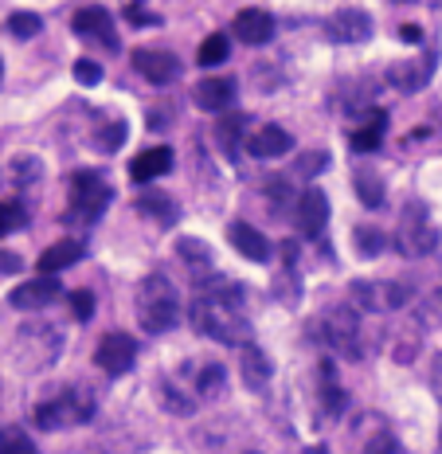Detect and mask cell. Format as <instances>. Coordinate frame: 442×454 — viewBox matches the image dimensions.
Here are the masks:
<instances>
[{"instance_id": "cell-41", "label": "cell", "mask_w": 442, "mask_h": 454, "mask_svg": "<svg viewBox=\"0 0 442 454\" xmlns=\"http://www.w3.org/2000/svg\"><path fill=\"white\" fill-rule=\"evenodd\" d=\"M24 270V259L12 251H0V274H20Z\"/></svg>"}, {"instance_id": "cell-30", "label": "cell", "mask_w": 442, "mask_h": 454, "mask_svg": "<svg viewBox=\"0 0 442 454\" xmlns=\"http://www.w3.org/2000/svg\"><path fill=\"white\" fill-rule=\"evenodd\" d=\"M322 395H325V408H329V415H341L345 411V392H341V384H337V368H333V361H325L322 364Z\"/></svg>"}, {"instance_id": "cell-46", "label": "cell", "mask_w": 442, "mask_h": 454, "mask_svg": "<svg viewBox=\"0 0 442 454\" xmlns=\"http://www.w3.org/2000/svg\"><path fill=\"white\" fill-rule=\"evenodd\" d=\"M247 454H259V450H247Z\"/></svg>"}, {"instance_id": "cell-6", "label": "cell", "mask_w": 442, "mask_h": 454, "mask_svg": "<svg viewBox=\"0 0 442 454\" xmlns=\"http://www.w3.org/2000/svg\"><path fill=\"white\" fill-rule=\"evenodd\" d=\"M353 309H364V314H388V309L407 306V290L399 282H353L349 286Z\"/></svg>"}, {"instance_id": "cell-40", "label": "cell", "mask_w": 442, "mask_h": 454, "mask_svg": "<svg viewBox=\"0 0 442 454\" xmlns=\"http://www.w3.org/2000/svg\"><path fill=\"white\" fill-rule=\"evenodd\" d=\"M126 20H129V24H137V27H153V24H161L157 16L141 12V4H129V8H126Z\"/></svg>"}, {"instance_id": "cell-24", "label": "cell", "mask_w": 442, "mask_h": 454, "mask_svg": "<svg viewBox=\"0 0 442 454\" xmlns=\"http://www.w3.org/2000/svg\"><path fill=\"white\" fill-rule=\"evenodd\" d=\"M137 212L149 215V220H157L161 227H173L176 223V204L168 200V196H161V192H141L137 196Z\"/></svg>"}, {"instance_id": "cell-13", "label": "cell", "mask_w": 442, "mask_h": 454, "mask_svg": "<svg viewBox=\"0 0 442 454\" xmlns=\"http://www.w3.org/2000/svg\"><path fill=\"white\" fill-rule=\"evenodd\" d=\"M63 294V286L51 278V274H43V278H32V282H24V286H16L12 294H8V301H12L16 309H43V306H51V301H59Z\"/></svg>"}, {"instance_id": "cell-22", "label": "cell", "mask_w": 442, "mask_h": 454, "mask_svg": "<svg viewBox=\"0 0 442 454\" xmlns=\"http://www.w3.org/2000/svg\"><path fill=\"white\" fill-rule=\"evenodd\" d=\"M243 129H251V118H247V114H239V110H223L220 126H215V141H220V149H223L228 157H235V149H239Z\"/></svg>"}, {"instance_id": "cell-26", "label": "cell", "mask_w": 442, "mask_h": 454, "mask_svg": "<svg viewBox=\"0 0 442 454\" xmlns=\"http://www.w3.org/2000/svg\"><path fill=\"white\" fill-rule=\"evenodd\" d=\"M176 254H181L192 270H200V274L212 270V247L204 239H188L184 235V239H176Z\"/></svg>"}, {"instance_id": "cell-42", "label": "cell", "mask_w": 442, "mask_h": 454, "mask_svg": "<svg viewBox=\"0 0 442 454\" xmlns=\"http://www.w3.org/2000/svg\"><path fill=\"white\" fill-rule=\"evenodd\" d=\"M399 40L411 43V47L423 43V27H419V24H403V27H399Z\"/></svg>"}, {"instance_id": "cell-4", "label": "cell", "mask_w": 442, "mask_h": 454, "mask_svg": "<svg viewBox=\"0 0 442 454\" xmlns=\"http://www.w3.org/2000/svg\"><path fill=\"white\" fill-rule=\"evenodd\" d=\"M396 251L403 259H427L438 251V227L430 220V207L423 200H407L396 227Z\"/></svg>"}, {"instance_id": "cell-36", "label": "cell", "mask_w": 442, "mask_h": 454, "mask_svg": "<svg viewBox=\"0 0 442 454\" xmlns=\"http://www.w3.org/2000/svg\"><path fill=\"white\" fill-rule=\"evenodd\" d=\"M71 314H74V321H90V314H94V294L90 290H71Z\"/></svg>"}, {"instance_id": "cell-8", "label": "cell", "mask_w": 442, "mask_h": 454, "mask_svg": "<svg viewBox=\"0 0 442 454\" xmlns=\"http://www.w3.org/2000/svg\"><path fill=\"white\" fill-rule=\"evenodd\" d=\"M134 361H137V340L129 333H106L98 340V348H94V364H98L106 376L129 372Z\"/></svg>"}, {"instance_id": "cell-33", "label": "cell", "mask_w": 442, "mask_h": 454, "mask_svg": "<svg viewBox=\"0 0 442 454\" xmlns=\"http://www.w3.org/2000/svg\"><path fill=\"white\" fill-rule=\"evenodd\" d=\"M364 454H399V439L388 427H376L368 439H364Z\"/></svg>"}, {"instance_id": "cell-18", "label": "cell", "mask_w": 442, "mask_h": 454, "mask_svg": "<svg viewBox=\"0 0 442 454\" xmlns=\"http://www.w3.org/2000/svg\"><path fill=\"white\" fill-rule=\"evenodd\" d=\"M325 223H329V196L322 188H306L298 196V227L306 235H317V231H325Z\"/></svg>"}, {"instance_id": "cell-37", "label": "cell", "mask_w": 442, "mask_h": 454, "mask_svg": "<svg viewBox=\"0 0 442 454\" xmlns=\"http://www.w3.org/2000/svg\"><path fill=\"white\" fill-rule=\"evenodd\" d=\"M74 82H79V87H98V82H102V67L94 59H79V63H74Z\"/></svg>"}, {"instance_id": "cell-25", "label": "cell", "mask_w": 442, "mask_h": 454, "mask_svg": "<svg viewBox=\"0 0 442 454\" xmlns=\"http://www.w3.org/2000/svg\"><path fill=\"white\" fill-rule=\"evenodd\" d=\"M353 184H356V196H361L364 207H384V181H380V173H372V168H356Z\"/></svg>"}, {"instance_id": "cell-20", "label": "cell", "mask_w": 442, "mask_h": 454, "mask_svg": "<svg viewBox=\"0 0 442 454\" xmlns=\"http://www.w3.org/2000/svg\"><path fill=\"white\" fill-rule=\"evenodd\" d=\"M384 129H388V114H384V110H368V121L349 134L353 153H372V149H380Z\"/></svg>"}, {"instance_id": "cell-1", "label": "cell", "mask_w": 442, "mask_h": 454, "mask_svg": "<svg viewBox=\"0 0 442 454\" xmlns=\"http://www.w3.org/2000/svg\"><path fill=\"white\" fill-rule=\"evenodd\" d=\"M192 317L196 333H204L215 345H247L251 337V321H247V294L239 282L228 278H208L196 282V298H192Z\"/></svg>"}, {"instance_id": "cell-28", "label": "cell", "mask_w": 442, "mask_h": 454, "mask_svg": "<svg viewBox=\"0 0 442 454\" xmlns=\"http://www.w3.org/2000/svg\"><path fill=\"white\" fill-rule=\"evenodd\" d=\"M126 134H129L126 121H121V118H110L106 126L94 129V149H98V153H118L121 141H126Z\"/></svg>"}, {"instance_id": "cell-12", "label": "cell", "mask_w": 442, "mask_h": 454, "mask_svg": "<svg viewBox=\"0 0 442 454\" xmlns=\"http://www.w3.org/2000/svg\"><path fill=\"white\" fill-rule=\"evenodd\" d=\"M71 27L79 35H87V40H102L110 47V51H118V32H114V16L106 12V8H79L74 12V20H71Z\"/></svg>"}, {"instance_id": "cell-44", "label": "cell", "mask_w": 442, "mask_h": 454, "mask_svg": "<svg viewBox=\"0 0 442 454\" xmlns=\"http://www.w3.org/2000/svg\"><path fill=\"white\" fill-rule=\"evenodd\" d=\"M0 74H4V63H0Z\"/></svg>"}, {"instance_id": "cell-34", "label": "cell", "mask_w": 442, "mask_h": 454, "mask_svg": "<svg viewBox=\"0 0 442 454\" xmlns=\"http://www.w3.org/2000/svg\"><path fill=\"white\" fill-rule=\"evenodd\" d=\"M40 27H43V20L35 12H12V16H8V32H12L16 40H32Z\"/></svg>"}, {"instance_id": "cell-29", "label": "cell", "mask_w": 442, "mask_h": 454, "mask_svg": "<svg viewBox=\"0 0 442 454\" xmlns=\"http://www.w3.org/2000/svg\"><path fill=\"white\" fill-rule=\"evenodd\" d=\"M353 243H356V251H361V259H380V251L388 247V239H384V231L380 227H372V223H361L353 231Z\"/></svg>"}, {"instance_id": "cell-43", "label": "cell", "mask_w": 442, "mask_h": 454, "mask_svg": "<svg viewBox=\"0 0 442 454\" xmlns=\"http://www.w3.org/2000/svg\"><path fill=\"white\" fill-rule=\"evenodd\" d=\"M396 4H415V0H396Z\"/></svg>"}, {"instance_id": "cell-19", "label": "cell", "mask_w": 442, "mask_h": 454, "mask_svg": "<svg viewBox=\"0 0 442 454\" xmlns=\"http://www.w3.org/2000/svg\"><path fill=\"white\" fill-rule=\"evenodd\" d=\"M168 168H173V149H168V145H153V149H145V153L134 157L129 176H134L137 184H149V181H157V176H165Z\"/></svg>"}, {"instance_id": "cell-10", "label": "cell", "mask_w": 442, "mask_h": 454, "mask_svg": "<svg viewBox=\"0 0 442 454\" xmlns=\"http://www.w3.org/2000/svg\"><path fill=\"white\" fill-rule=\"evenodd\" d=\"M325 35L333 43H368L372 40V16L364 8H341L325 20Z\"/></svg>"}, {"instance_id": "cell-15", "label": "cell", "mask_w": 442, "mask_h": 454, "mask_svg": "<svg viewBox=\"0 0 442 454\" xmlns=\"http://www.w3.org/2000/svg\"><path fill=\"white\" fill-rule=\"evenodd\" d=\"M228 239H231V247L239 251L243 259H251V262H270V239L259 231V227L235 220V223L228 227Z\"/></svg>"}, {"instance_id": "cell-14", "label": "cell", "mask_w": 442, "mask_h": 454, "mask_svg": "<svg viewBox=\"0 0 442 454\" xmlns=\"http://www.w3.org/2000/svg\"><path fill=\"white\" fill-rule=\"evenodd\" d=\"M231 35H235V40H243V43H251V47L270 43V40H275V16L262 12V8H247V12L235 16Z\"/></svg>"}, {"instance_id": "cell-3", "label": "cell", "mask_w": 442, "mask_h": 454, "mask_svg": "<svg viewBox=\"0 0 442 454\" xmlns=\"http://www.w3.org/2000/svg\"><path fill=\"white\" fill-rule=\"evenodd\" d=\"M114 200V188L102 173H71V200H67V212H63V223H79V227H90L102 220V212Z\"/></svg>"}, {"instance_id": "cell-32", "label": "cell", "mask_w": 442, "mask_h": 454, "mask_svg": "<svg viewBox=\"0 0 442 454\" xmlns=\"http://www.w3.org/2000/svg\"><path fill=\"white\" fill-rule=\"evenodd\" d=\"M0 454H40L24 427H0Z\"/></svg>"}, {"instance_id": "cell-7", "label": "cell", "mask_w": 442, "mask_h": 454, "mask_svg": "<svg viewBox=\"0 0 442 454\" xmlns=\"http://www.w3.org/2000/svg\"><path fill=\"white\" fill-rule=\"evenodd\" d=\"M325 333H329V345L337 348V353L353 356V361H361L364 356V345H361V314L349 306H337L333 314L325 321Z\"/></svg>"}, {"instance_id": "cell-35", "label": "cell", "mask_w": 442, "mask_h": 454, "mask_svg": "<svg viewBox=\"0 0 442 454\" xmlns=\"http://www.w3.org/2000/svg\"><path fill=\"white\" fill-rule=\"evenodd\" d=\"M24 223H27V215H24V207H20V204H0V235L20 231Z\"/></svg>"}, {"instance_id": "cell-38", "label": "cell", "mask_w": 442, "mask_h": 454, "mask_svg": "<svg viewBox=\"0 0 442 454\" xmlns=\"http://www.w3.org/2000/svg\"><path fill=\"white\" fill-rule=\"evenodd\" d=\"M12 176H16L20 184L40 181V160H35V157H16V160H12Z\"/></svg>"}, {"instance_id": "cell-16", "label": "cell", "mask_w": 442, "mask_h": 454, "mask_svg": "<svg viewBox=\"0 0 442 454\" xmlns=\"http://www.w3.org/2000/svg\"><path fill=\"white\" fill-rule=\"evenodd\" d=\"M192 102H196L200 110H208V114H223V110H231V102H235V79H223V74H215V79L196 82Z\"/></svg>"}, {"instance_id": "cell-23", "label": "cell", "mask_w": 442, "mask_h": 454, "mask_svg": "<svg viewBox=\"0 0 442 454\" xmlns=\"http://www.w3.org/2000/svg\"><path fill=\"white\" fill-rule=\"evenodd\" d=\"M82 254H87V247H82L79 239H63V243H55V247H47L40 254V270L43 274H55V270H63V267H74Z\"/></svg>"}, {"instance_id": "cell-45", "label": "cell", "mask_w": 442, "mask_h": 454, "mask_svg": "<svg viewBox=\"0 0 442 454\" xmlns=\"http://www.w3.org/2000/svg\"><path fill=\"white\" fill-rule=\"evenodd\" d=\"M435 4H438V8H442V0H435Z\"/></svg>"}, {"instance_id": "cell-17", "label": "cell", "mask_w": 442, "mask_h": 454, "mask_svg": "<svg viewBox=\"0 0 442 454\" xmlns=\"http://www.w3.org/2000/svg\"><path fill=\"white\" fill-rule=\"evenodd\" d=\"M294 149V137L286 134L282 126H262L247 137V153L259 157V160H275V157H286Z\"/></svg>"}, {"instance_id": "cell-9", "label": "cell", "mask_w": 442, "mask_h": 454, "mask_svg": "<svg viewBox=\"0 0 442 454\" xmlns=\"http://www.w3.org/2000/svg\"><path fill=\"white\" fill-rule=\"evenodd\" d=\"M134 71L153 87H173L181 79V59L173 51H153V47H137L134 51Z\"/></svg>"}, {"instance_id": "cell-27", "label": "cell", "mask_w": 442, "mask_h": 454, "mask_svg": "<svg viewBox=\"0 0 442 454\" xmlns=\"http://www.w3.org/2000/svg\"><path fill=\"white\" fill-rule=\"evenodd\" d=\"M228 55H231V40L223 32H215V35H208V40L200 43L196 63H200V67H220V63H228Z\"/></svg>"}, {"instance_id": "cell-11", "label": "cell", "mask_w": 442, "mask_h": 454, "mask_svg": "<svg viewBox=\"0 0 442 454\" xmlns=\"http://www.w3.org/2000/svg\"><path fill=\"white\" fill-rule=\"evenodd\" d=\"M435 63H438V51L435 47H427L419 63H396V67L388 71V82L396 90H403V94H415V90H423L430 79H435Z\"/></svg>"}, {"instance_id": "cell-2", "label": "cell", "mask_w": 442, "mask_h": 454, "mask_svg": "<svg viewBox=\"0 0 442 454\" xmlns=\"http://www.w3.org/2000/svg\"><path fill=\"white\" fill-rule=\"evenodd\" d=\"M137 321L145 333L161 337L181 325V298H176L173 282L165 274H149L137 290Z\"/></svg>"}, {"instance_id": "cell-39", "label": "cell", "mask_w": 442, "mask_h": 454, "mask_svg": "<svg viewBox=\"0 0 442 454\" xmlns=\"http://www.w3.org/2000/svg\"><path fill=\"white\" fill-rule=\"evenodd\" d=\"M329 168V153L322 149V153H306L302 160H298V173L302 176H317V173H325Z\"/></svg>"}, {"instance_id": "cell-21", "label": "cell", "mask_w": 442, "mask_h": 454, "mask_svg": "<svg viewBox=\"0 0 442 454\" xmlns=\"http://www.w3.org/2000/svg\"><path fill=\"white\" fill-rule=\"evenodd\" d=\"M270 376H275V364H270V356L262 353L259 345H247L243 348V380H247L251 392H262V387L270 384Z\"/></svg>"}, {"instance_id": "cell-5", "label": "cell", "mask_w": 442, "mask_h": 454, "mask_svg": "<svg viewBox=\"0 0 442 454\" xmlns=\"http://www.w3.org/2000/svg\"><path fill=\"white\" fill-rule=\"evenodd\" d=\"M94 415V400L82 387H67L59 400H47L32 411V423L40 431H63V427H79Z\"/></svg>"}, {"instance_id": "cell-31", "label": "cell", "mask_w": 442, "mask_h": 454, "mask_svg": "<svg viewBox=\"0 0 442 454\" xmlns=\"http://www.w3.org/2000/svg\"><path fill=\"white\" fill-rule=\"evenodd\" d=\"M223 384H228L223 364H204L200 376H196V395H200V400H215V395L223 392Z\"/></svg>"}]
</instances>
